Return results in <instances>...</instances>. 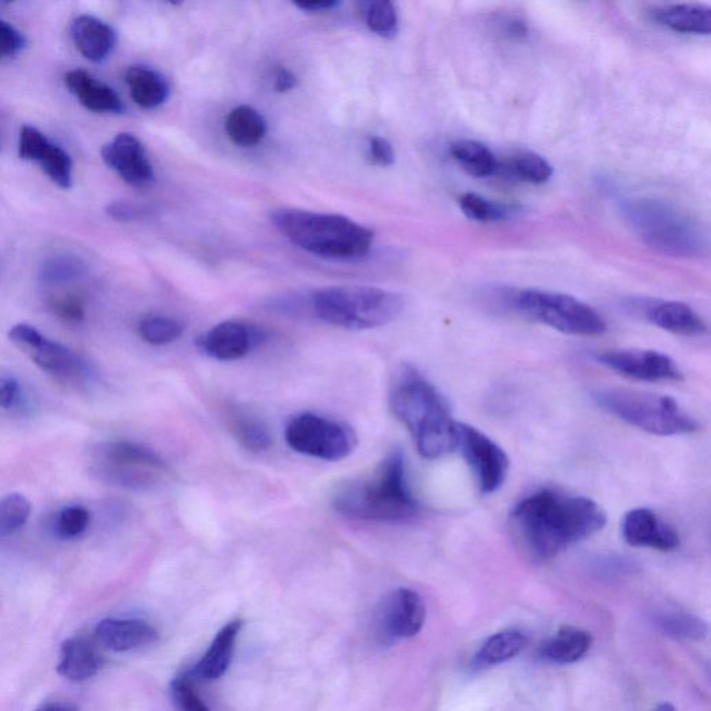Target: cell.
<instances>
[{"instance_id": "1", "label": "cell", "mask_w": 711, "mask_h": 711, "mask_svg": "<svg viewBox=\"0 0 711 711\" xmlns=\"http://www.w3.org/2000/svg\"><path fill=\"white\" fill-rule=\"evenodd\" d=\"M510 522L525 552L547 561L602 531L608 515L592 499L541 489L514 504Z\"/></svg>"}, {"instance_id": "2", "label": "cell", "mask_w": 711, "mask_h": 711, "mask_svg": "<svg viewBox=\"0 0 711 711\" xmlns=\"http://www.w3.org/2000/svg\"><path fill=\"white\" fill-rule=\"evenodd\" d=\"M389 408L408 428L422 458L441 459L458 448V421L443 394L415 367L403 364L394 372Z\"/></svg>"}, {"instance_id": "3", "label": "cell", "mask_w": 711, "mask_h": 711, "mask_svg": "<svg viewBox=\"0 0 711 711\" xmlns=\"http://www.w3.org/2000/svg\"><path fill=\"white\" fill-rule=\"evenodd\" d=\"M332 508L348 519L397 524L415 519L421 503L411 489L402 450L389 453L369 475L337 489Z\"/></svg>"}, {"instance_id": "4", "label": "cell", "mask_w": 711, "mask_h": 711, "mask_svg": "<svg viewBox=\"0 0 711 711\" xmlns=\"http://www.w3.org/2000/svg\"><path fill=\"white\" fill-rule=\"evenodd\" d=\"M271 224L294 247L319 258L356 261L370 253L374 233L359 222L339 214L299 209H277Z\"/></svg>"}, {"instance_id": "5", "label": "cell", "mask_w": 711, "mask_h": 711, "mask_svg": "<svg viewBox=\"0 0 711 711\" xmlns=\"http://www.w3.org/2000/svg\"><path fill=\"white\" fill-rule=\"evenodd\" d=\"M309 308L326 324L360 331L391 324L402 314L404 300L382 288L328 287L311 294Z\"/></svg>"}, {"instance_id": "6", "label": "cell", "mask_w": 711, "mask_h": 711, "mask_svg": "<svg viewBox=\"0 0 711 711\" xmlns=\"http://www.w3.org/2000/svg\"><path fill=\"white\" fill-rule=\"evenodd\" d=\"M592 398L605 413L652 435H689L700 430L699 422L665 394L608 388L598 389Z\"/></svg>"}, {"instance_id": "7", "label": "cell", "mask_w": 711, "mask_h": 711, "mask_svg": "<svg viewBox=\"0 0 711 711\" xmlns=\"http://www.w3.org/2000/svg\"><path fill=\"white\" fill-rule=\"evenodd\" d=\"M509 309L532 321L574 337H599L608 322L597 309L571 294L541 289H511L503 293Z\"/></svg>"}, {"instance_id": "8", "label": "cell", "mask_w": 711, "mask_h": 711, "mask_svg": "<svg viewBox=\"0 0 711 711\" xmlns=\"http://www.w3.org/2000/svg\"><path fill=\"white\" fill-rule=\"evenodd\" d=\"M625 213L642 241L659 252L691 258L708 244L697 221L658 200H635L627 206Z\"/></svg>"}, {"instance_id": "9", "label": "cell", "mask_w": 711, "mask_h": 711, "mask_svg": "<svg viewBox=\"0 0 711 711\" xmlns=\"http://www.w3.org/2000/svg\"><path fill=\"white\" fill-rule=\"evenodd\" d=\"M98 461L100 480L131 491H152L169 472V465L158 452L124 439L100 444Z\"/></svg>"}, {"instance_id": "10", "label": "cell", "mask_w": 711, "mask_h": 711, "mask_svg": "<svg viewBox=\"0 0 711 711\" xmlns=\"http://www.w3.org/2000/svg\"><path fill=\"white\" fill-rule=\"evenodd\" d=\"M286 441L294 452L324 461L347 459L358 447L352 428L309 411L289 419Z\"/></svg>"}, {"instance_id": "11", "label": "cell", "mask_w": 711, "mask_h": 711, "mask_svg": "<svg viewBox=\"0 0 711 711\" xmlns=\"http://www.w3.org/2000/svg\"><path fill=\"white\" fill-rule=\"evenodd\" d=\"M458 448L470 465L481 493L491 494L502 488L508 478L510 461L493 439L475 427L458 422Z\"/></svg>"}, {"instance_id": "12", "label": "cell", "mask_w": 711, "mask_h": 711, "mask_svg": "<svg viewBox=\"0 0 711 711\" xmlns=\"http://www.w3.org/2000/svg\"><path fill=\"white\" fill-rule=\"evenodd\" d=\"M10 341L24 352L39 369L63 380H80L87 365L69 348L43 337L36 327L17 324L9 331Z\"/></svg>"}, {"instance_id": "13", "label": "cell", "mask_w": 711, "mask_h": 711, "mask_svg": "<svg viewBox=\"0 0 711 711\" xmlns=\"http://www.w3.org/2000/svg\"><path fill=\"white\" fill-rule=\"evenodd\" d=\"M600 364L617 374L644 382L682 380V371L669 354L648 349H613L597 356Z\"/></svg>"}, {"instance_id": "14", "label": "cell", "mask_w": 711, "mask_h": 711, "mask_svg": "<svg viewBox=\"0 0 711 711\" xmlns=\"http://www.w3.org/2000/svg\"><path fill=\"white\" fill-rule=\"evenodd\" d=\"M427 609L419 593L399 588L388 594L377 614L378 635L383 642L413 638L424 627Z\"/></svg>"}, {"instance_id": "15", "label": "cell", "mask_w": 711, "mask_h": 711, "mask_svg": "<svg viewBox=\"0 0 711 711\" xmlns=\"http://www.w3.org/2000/svg\"><path fill=\"white\" fill-rule=\"evenodd\" d=\"M104 163L132 187H148L154 181V171L143 144L132 133L122 132L102 149Z\"/></svg>"}, {"instance_id": "16", "label": "cell", "mask_w": 711, "mask_h": 711, "mask_svg": "<svg viewBox=\"0 0 711 711\" xmlns=\"http://www.w3.org/2000/svg\"><path fill=\"white\" fill-rule=\"evenodd\" d=\"M19 156L36 161L56 186L69 189L72 183V163L69 153L50 142L36 127L24 126L19 137Z\"/></svg>"}, {"instance_id": "17", "label": "cell", "mask_w": 711, "mask_h": 711, "mask_svg": "<svg viewBox=\"0 0 711 711\" xmlns=\"http://www.w3.org/2000/svg\"><path fill=\"white\" fill-rule=\"evenodd\" d=\"M622 538L633 548H648L659 552H672L680 548L678 532L653 510L638 508L628 511L621 522Z\"/></svg>"}, {"instance_id": "18", "label": "cell", "mask_w": 711, "mask_h": 711, "mask_svg": "<svg viewBox=\"0 0 711 711\" xmlns=\"http://www.w3.org/2000/svg\"><path fill=\"white\" fill-rule=\"evenodd\" d=\"M261 336L254 327L241 321H224L199 338L198 347L210 359L233 361L243 359L258 347Z\"/></svg>"}, {"instance_id": "19", "label": "cell", "mask_w": 711, "mask_h": 711, "mask_svg": "<svg viewBox=\"0 0 711 711\" xmlns=\"http://www.w3.org/2000/svg\"><path fill=\"white\" fill-rule=\"evenodd\" d=\"M159 633L147 621L137 619H106L94 628V641L111 652H131L158 641Z\"/></svg>"}, {"instance_id": "20", "label": "cell", "mask_w": 711, "mask_h": 711, "mask_svg": "<svg viewBox=\"0 0 711 711\" xmlns=\"http://www.w3.org/2000/svg\"><path fill=\"white\" fill-rule=\"evenodd\" d=\"M644 319L667 332L681 337H702L708 324L691 306L677 300H649L641 306Z\"/></svg>"}, {"instance_id": "21", "label": "cell", "mask_w": 711, "mask_h": 711, "mask_svg": "<svg viewBox=\"0 0 711 711\" xmlns=\"http://www.w3.org/2000/svg\"><path fill=\"white\" fill-rule=\"evenodd\" d=\"M66 87L74 94L83 108L94 113L119 114L124 111V103L113 88L98 81L86 70H72L64 77Z\"/></svg>"}, {"instance_id": "22", "label": "cell", "mask_w": 711, "mask_h": 711, "mask_svg": "<svg viewBox=\"0 0 711 711\" xmlns=\"http://www.w3.org/2000/svg\"><path fill=\"white\" fill-rule=\"evenodd\" d=\"M103 658L97 644L83 637L67 639L61 644L58 672L71 682L91 680L102 669Z\"/></svg>"}, {"instance_id": "23", "label": "cell", "mask_w": 711, "mask_h": 711, "mask_svg": "<svg viewBox=\"0 0 711 711\" xmlns=\"http://www.w3.org/2000/svg\"><path fill=\"white\" fill-rule=\"evenodd\" d=\"M71 36L83 58L93 63L108 59L117 42L113 28L92 16L77 17L71 24Z\"/></svg>"}, {"instance_id": "24", "label": "cell", "mask_w": 711, "mask_h": 711, "mask_svg": "<svg viewBox=\"0 0 711 711\" xmlns=\"http://www.w3.org/2000/svg\"><path fill=\"white\" fill-rule=\"evenodd\" d=\"M242 621H231L222 627L211 642L208 652L194 665L193 677L203 681L219 680L231 664L236 642L241 632Z\"/></svg>"}, {"instance_id": "25", "label": "cell", "mask_w": 711, "mask_h": 711, "mask_svg": "<svg viewBox=\"0 0 711 711\" xmlns=\"http://www.w3.org/2000/svg\"><path fill=\"white\" fill-rule=\"evenodd\" d=\"M652 14L660 26L675 32L709 36L711 31V9L708 4H667L655 9Z\"/></svg>"}, {"instance_id": "26", "label": "cell", "mask_w": 711, "mask_h": 711, "mask_svg": "<svg viewBox=\"0 0 711 711\" xmlns=\"http://www.w3.org/2000/svg\"><path fill=\"white\" fill-rule=\"evenodd\" d=\"M592 647V637L578 628L564 627L539 648V655L553 664H571L581 660Z\"/></svg>"}, {"instance_id": "27", "label": "cell", "mask_w": 711, "mask_h": 711, "mask_svg": "<svg viewBox=\"0 0 711 711\" xmlns=\"http://www.w3.org/2000/svg\"><path fill=\"white\" fill-rule=\"evenodd\" d=\"M231 431L238 442L250 452H267L272 447V435L267 422L258 413L241 405H233L228 413Z\"/></svg>"}, {"instance_id": "28", "label": "cell", "mask_w": 711, "mask_h": 711, "mask_svg": "<svg viewBox=\"0 0 711 711\" xmlns=\"http://www.w3.org/2000/svg\"><path fill=\"white\" fill-rule=\"evenodd\" d=\"M133 102L143 109H156L169 98L170 87L166 78L149 67L133 66L126 72Z\"/></svg>"}, {"instance_id": "29", "label": "cell", "mask_w": 711, "mask_h": 711, "mask_svg": "<svg viewBox=\"0 0 711 711\" xmlns=\"http://www.w3.org/2000/svg\"><path fill=\"white\" fill-rule=\"evenodd\" d=\"M226 132L238 147H256L266 137L267 121L250 106H238L227 116Z\"/></svg>"}, {"instance_id": "30", "label": "cell", "mask_w": 711, "mask_h": 711, "mask_svg": "<svg viewBox=\"0 0 711 711\" xmlns=\"http://www.w3.org/2000/svg\"><path fill=\"white\" fill-rule=\"evenodd\" d=\"M449 152L461 169L472 177H491L499 171V159L487 144L481 142L461 139L450 144Z\"/></svg>"}, {"instance_id": "31", "label": "cell", "mask_w": 711, "mask_h": 711, "mask_svg": "<svg viewBox=\"0 0 711 711\" xmlns=\"http://www.w3.org/2000/svg\"><path fill=\"white\" fill-rule=\"evenodd\" d=\"M527 637L521 631L505 630L494 633L475 654V665L488 667L505 663L524 649Z\"/></svg>"}, {"instance_id": "32", "label": "cell", "mask_w": 711, "mask_h": 711, "mask_svg": "<svg viewBox=\"0 0 711 711\" xmlns=\"http://www.w3.org/2000/svg\"><path fill=\"white\" fill-rule=\"evenodd\" d=\"M504 170L511 177L522 182L533 183V186H542L547 183L553 176V167L541 154L522 152L511 156L504 163H499V171Z\"/></svg>"}, {"instance_id": "33", "label": "cell", "mask_w": 711, "mask_h": 711, "mask_svg": "<svg viewBox=\"0 0 711 711\" xmlns=\"http://www.w3.org/2000/svg\"><path fill=\"white\" fill-rule=\"evenodd\" d=\"M655 625L671 638L685 639V641H702L708 635V625L698 617L680 613V611H667L655 615Z\"/></svg>"}, {"instance_id": "34", "label": "cell", "mask_w": 711, "mask_h": 711, "mask_svg": "<svg viewBox=\"0 0 711 711\" xmlns=\"http://www.w3.org/2000/svg\"><path fill=\"white\" fill-rule=\"evenodd\" d=\"M138 332L139 337L152 347H164L182 336L183 327L171 317L148 316L139 322Z\"/></svg>"}, {"instance_id": "35", "label": "cell", "mask_w": 711, "mask_h": 711, "mask_svg": "<svg viewBox=\"0 0 711 711\" xmlns=\"http://www.w3.org/2000/svg\"><path fill=\"white\" fill-rule=\"evenodd\" d=\"M31 510L30 500L21 493H10L0 500V537L19 532L30 519Z\"/></svg>"}, {"instance_id": "36", "label": "cell", "mask_w": 711, "mask_h": 711, "mask_svg": "<svg viewBox=\"0 0 711 711\" xmlns=\"http://www.w3.org/2000/svg\"><path fill=\"white\" fill-rule=\"evenodd\" d=\"M459 204L469 219L480 222L502 221L509 219L515 211L510 206L492 202L481 194L471 192L461 194Z\"/></svg>"}, {"instance_id": "37", "label": "cell", "mask_w": 711, "mask_h": 711, "mask_svg": "<svg viewBox=\"0 0 711 711\" xmlns=\"http://www.w3.org/2000/svg\"><path fill=\"white\" fill-rule=\"evenodd\" d=\"M365 24L371 32L382 38H393L399 30V19L394 4L389 0H374L367 3Z\"/></svg>"}, {"instance_id": "38", "label": "cell", "mask_w": 711, "mask_h": 711, "mask_svg": "<svg viewBox=\"0 0 711 711\" xmlns=\"http://www.w3.org/2000/svg\"><path fill=\"white\" fill-rule=\"evenodd\" d=\"M91 513L83 505H69L60 511L54 521V531L61 539H76L87 532Z\"/></svg>"}, {"instance_id": "39", "label": "cell", "mask_w": 711, "mask_h": 711, "mask_svg": "<svg viewBox=\"0 0 711 711\" xmlns=\"http://www.w3.org/2000/svg\"><path fill=\"white\" fill-rule=\"evenodd\" d=\"M171 694L178 708L183 711H211L200 699L191 677H177L171 682Z\"/></svg>"}, {"instance_id": "40", "label": "cell", "mask_w": 711, "mask_h": 711, "mask_svg": "<svg viewBox=\"0 0 711 711\" xmlns=\"http://www.w3.org/2000/svg\"><path fill=\"white\" fill-rule=\"evenodd\" d=\"M83 267L74 259H53L43 267V280L48 282H66L76 280L82 274Z\"/></svg>"}, {"instance_id": "41", "label": "cell", "mask_w": 711, "mask_h": 711, "mask_svg": "<svg viewBox=\"0 0 711 711\" xmlns=\"http://www.w3.org/2000/svg\"><path fill=\"white\" fill-rule=\"evenodd\" d=\"M24 47V36L9 22L0 19V61L19 53Z\"/></svg>"}, {"instance_id": "42", "label": "cell", "mask_w": 711, "mask_h": 711, "mask_svg": "<svg viewBox=\"0 0 711 711\" xmlns=\"http://www.w3.org/2000/svg\"><path fill=\"white\" fill-rule=\"evenodd\" d=\"M369 156L372 163L389 167L394 163V149L385 138L371 137L369 141Z\"/></svg>"}, {"instance_id": "43", "label": "cell", "mask_w": 711, "mask_h": 711, "mask_svg": "<svg viewBox=\"0 0 711 711\" xmlns=\"http://www.w3.org/2000/svg\"><path fill=\"white\" fill-rule=\"evenodd\" d=\"M21 387L14 378H0V408L4 410L14 409L20 403Z\"/></svg>"}, {"instance_id": "44", "label": "cell", "mask_w": 711, "mask_h": 711, "mask_svg": "<svg viewBox=\"0 0 711 711\" xmlns=\"http://www.w3.org/2000/svg\"><path fill=\"white\" fill-rule=\"evenodd\" d=\"M106 210H108L111 219L124 222L142 219V217L148 213V210L143 209L142 206L128 202L110 203Z\"/></svg>"}, {"instance_id": "45", "label": "cell", "mask_w": 711, "mask_h": 711, "mask_svg": "<svg viewBox=\"0 0 711 711\" xmlns=\"http://www.w3.org/2000/svg\"><path fill=\"white\" fill-rule=\"evenodd\" d=\"M58 313L67 320L78 321L83 317V308L74 298H66L56 304Z\"/></svg>"}, {"instance_id": "46", "label": "cell", "mask_w": 711, "mask_h": 711, "mask_svg": "<svg viewBox=\"0 0 711 711\" xmlns=\"http://www.w3.org/2000/svg\"><path fill=\"white\" fill-rule=\"evenodd\" d=\"M297 77L287 69H278L274 76V89L277 92L286 93L297 87Z\"/></svg>"}, {"instance_id": "47", "label": "cell", "mask_w": 711, "mask_h": 711, "mask_svg": "<svg viewBox=\"0 0 711 711\" xmlns=\"http://www.w3.org/2000/svg\"><path fill=\"white\" fill-rule=\"evenodd\" d=\"M294 6L300 10L308 11V13H327V11L338 8L339 2L327 0V2H302Z\"/></svg>"}, {"instance_id": "48", "label": "cell", "mask_w": 711, "mask_h": 711, "mask_svg": "<svg viewBox=\"0 0 711 711\" xmlns=\"http://www.w3.org/2000/svg\"><path fill=\"white\" fill-rule=\"evenodd\" d=\"M36 711H78L77 705L70 702H49L38 708Z\"/></svg>"}, {"instance_id": "49", "label": "cell", "mask_w": 711, "mask_h": 711, "mask_svg": "<svg viewBox=\"0 0 711 711\" xmlns=\"http://www.w3.org/2000/svg\"><path fill=\"white\" fill-rule=\"evenodd\" d=\"M653 711H675V708L670 703H661Z\"/></svg>"}]
</instances>
